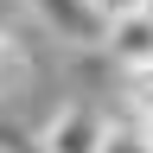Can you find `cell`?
<instances>
[{
    "instance_id": "277c9868",
    "label": "cell",
    "mask_w": 153,
    "mask_h": 153,
    "mask_svg": "<svg viewBox=\"0 0 153 153\" xmlns=\"http://www.w3.org/2000/svg\"><path fill=\"white\" fill-rule=\"evenodd\" d=\"M26 89H32V45L0 26V102H13Z\"/></svg>"
},
{
    "instance_id": "ba28073f",
    "label": "cell",
    "mask_w": 153,
    "mask_h": 153,
    "mask_svg": "<svg viewBox=\"0 0 153 153\" xmlns=\"http://www.w3.org/2000/svg\"><path fill=\"white\" fill-rule=\"evenodd\" d=\"M140 13H153V0H147V7H140Z\"/></svg>"
},
{
    "instance_id": "3957f363",
    "label": "cell",
    "mask_w": 153,
    "mask_h": 153,
    "mask_svg": "<svg viewBox=\"0 0 153 153\" xmlns=\"http://www.w3.org/2000/svg\"><path fill=\"white\" fill-rule=\"evenodd\" d=\"M121 70H147L153 64V13H128V19H108V45H102Z\"/></svg>"
},
{
    "instance_id": "6da1fadb",
    "label": "cell",
    "mask_w": 153,
    "mask_h": 153,
    "mask_svg": "<svg viewBox=\"0 0 153 153\" xmlns=\"http://www.w3.org/2000/svg\"><path fill=\"white\" fill-rule=\"evenodd\" d=\"M26 7L51 38H64L76 51H102L108 45V19L96 13V0H26Z\"/></svg>"
},
{
    "instance_id": "7a4b0ae2",
    "label": "cell",
    "mask_w": 153,
    "mask_h": 153,
    "mask_svg": "<svg viewBox=\"0 0 153 153\" xmlns=\"http://www.w3.org/2000/svg\"><path fill=\"white\" fill-rule=\"evenodd\" d=\"M32 140H38V153H96V140H102V108L96 102H64Z\"/></svg>"
},
{
    "instance_id": "8992f818",
    "label": "cell",
    "mask_w": 153,
    "mask_h": 153,
    "mask_svg": "<svg viewBox=\"0 0 153 153\" xmlns=\"http://www.w3.org/2000/svg\"><path fill=\"white\" fill-rule=\"evenodd\" d=\"M0 153H38V140H32V134H19L13 121H0Z\"/></svg>"
},
{
    "instance_id": "52a82bcc",
    "label": "cell",
    "mask_w": 153,
    "mask_h": 153,
    "mask_svg": "<svg viewBox=\"0 0 153 153\" xmlns=\"http://www.w3.org/2000/svg\"><path fill=\"white\" fill-rule=\"evenodd\" d=\"M140 7H147V0H96L102 19H128V13H140Z\"/></svg>"
},
{
    "instance_id": "5b68a950",
    "label": "cell",
    "mask_w": 153,
    "mask_h": 153,
    "mask_svg": "<svg viewBox=\"0 0 153 153\" xmlns=\"http://www.w3.org/2000/svg\"><path fill=\"white\" fill-rule=\"evenodd\" d=\"M96 153H153V140L140 134V121L115 115V121H102V140H96Z\"/></svg>"
}]
</instances>
